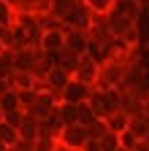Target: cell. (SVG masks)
<instances>
[{"mask_svg":"<svg viewBox=\"0 0 149 151\" xmlns=\"http://www.w3.org/2000/svg\"><path fill=\"white\" fill-rule=\"evenodd\" d=\"M125 73H127L125 60L111 57V60H106V62L98 68V81H95V86H92V89H100V92H106V89H119L122 81H125Z\"/></svg>","mask_w":149,"mask_h":151,"instance_id":"1","label":"cell"},{"mask_svg":"<svg viewBox=\"0 0 149 151\" xmlns=\"http://www.w3.org/2000/svg\"><path fill=\"white\" fill-rule=\"evenodd\" d=\"M89 108L95 111L98 119H106L108 113L119 111V89H92V97H89Z\"/></svg>","mask_w":149,"mask_h":151,"instance_id":"2","label":"cell"},{"mask_svg":"<svg viewBox=\"0 0 149 151\" xmlns=\"http://www.w3.org/2000/svg\"><path fill=\"white\" fill-rule=\"evenodd\" d=\"M89 97H92V86H87L76 78H71L68 86L60 92V103H68V105H84V103H89Z\"/></svg>","mask_w":149,"mask_h":151,"instance_id":"3","label":"cell"},{"mask_svg":"<svg viewBox=\"0 0 149 151\" xmlns=\"http://www.w3.org/2000/svg\"><path fill=\"white\" fill-rule=\"evenodd\" d=\"M57 143L60 146H68L73 151H81L84 143H87V129L81 124H68L60 129V135H57Z\"/></svg>","mask_w":149,"mask_h":151,"instance_id":"4","label":"cell"},{"mask_svg":"<svg viewBox=\"0 0 149 151\" xmlns=\"http://www.w3.org/2000/svg\"><path fill=\"white\" fill-rule=\"evenodd\" d=\"M41 49H35V46H25L19 51H14V70H25V73H33L35 65H38L41 60Z\"/></svg>","mask_w":149,"mask_h":151,"instance_id":"5","label":"cell"},{"mask_svg":"<svg viewBox=\"0 0 149 151\" xmlns=\"http://www.w3.org/2000/svg\"><path fill=\"white\" fill-rule=\"evenodd\" d=\"M63 24L65 27H71V30H89V24H92V11L84 6V3H79L76 8H73L65 19H63Z\"/></svg>","mask_w":149,"mask_h":151,"instance_id":"6","label":"cell"},{"mask_svg":"<svg viewBox=\"0 0 149 151\" xmlns=\"http://www.w3.org/2000/svg\"><path fill=\"white\" fill-rule=\"evenodd\" d=\"M98 68L100 65L84 54L81 60H79V65H76V70H73V78L81 81V84H87V86H95V81H98Z\"/></svg>","mask_w":149,"mask_h":151,"instance_id":"7","label":"cell"},{"mask_svg":"<svg viewBox=\"0 0 149 151\" xmlns=\"http://www.w3.org/2000/svg\"><path fill=\"white\" fill-rule=\"evenodd\" d=\"M38 49H41L44 54H49V57L60 54V51L65 49V30H49V32H44Z\"/></svg>","mask_w":149,"mask_h":151,"instance_id":"8","label":"cell"},{"mask_svg":"<svg viewBox=\"0 0 149 151\" xmlns=\"http://www.w3.org/2000/svg\"><path fill=\"white\" fill-rule=\"evenodd\" d=\"M87 46H89V35L84 30H71V27H65V49L68 51L84 57L87 54Z\"/></svg>","mask_w":149,"mask_h":151,"instance_id":"9","label":"cell"},{"mask_svg":"<svg viewBox=\"0 0 149 151\" xmlns=\"http://www.w3.org/2000/svg\"><path fill=\"white\" fill-rule=\"evenodd\" d=\"M73 78L71 73H65L63 68H52L49 73H46V78H44V84H46V92H52V94H57L60 97V92L68 86V81Z\"/></svg>","mask_w":149,"mask_h":151,"instance_id":"10","label":"cell"},{"mask_svg":"<svg viewBox=\"0 0 149 151\" xmlns=\"http://www.w3.org/2000/svg\"><path fill=\"white\" fill-rule=\"evenodd\" d=\"M103 122H106V129H108V132L119 135V132H125V129H127V124H130V116H127L125 111H114V113H108V116H106Z\"/></svg>","mask_w":149,"mask_h":151,"instance_id":"11","label":"cell"},{"mask_svg":"<svg viewBox=\"0 0 149 151\" xmlns=\"http://www.w3.org/2000/svg\"><path fill=\"white\" fill-rule=\"evenodd\" d=\"M38 135H41V122H35L33 116H27V113H25V122H22V127H19V140L35 143V140H38Z\"/></svg>","mask_w":149,"mask_h":151,"instance_id":"12","label":"cell"},{"mask_svg":"<svg viewBox=\"0 0 149 151\" xmlns=\"http://www.w3.org/2000/svg\"><path fill=\"white\" fill-rule=\"evenodd\" d=\"M79 60H81V57H79V54H73V51H68V49H63L60 54H54V68H63L65 73H71V76H73V70H76V65H79Z\"/></svg>","mask_w":149,"mask_h":151,"instance_id":"13","label":"cell"},{"mask_svg":"<svg viewBox=\"0 0 149 151\" xmlns=\"http://www.w3.org/2000/svg\"><path fill=\"white\" fill-rule=\"evenodd\" d=\"M8 84H11V89H16V92H22V89H35L33 73H25V70H14L11 78H8Z\"/></svg>","mask_w":149,"mask_h":151,"instance_id":"14","label":"cell"},{"mask_svg":"<svg viewBox=\"0 0 149 151\" xmlns=\"http://www.w3.org/2000/svg\"><path fill=\"white\" fill-rule=\"evenodd\" d=\"M127 129L133 132V135H136L138 140H146V138H149V119L144 116V113H138V116H130Z\"/></svg>","mask_w":149,"mask_h":151,"instance_id":"15","label":"cell"},{"mask_svg":"<svg viewBox=\"0 0 149 151\" xmlns=\"http://www.w3.org/2000/svg\"><path fill=\"white\" fill-rule=\"evenodd\" d=\"M81 3V0H52V6H49V14L52 16H57L60 19V22H63V19L73 11V8H76Z\"/></svg>","mask_w":149,"mask_h":151,"instance_id":"16","label":"cell"},{"mask_svg":"<svg viewBox=\"0 0 149 151\" xmlns=\"http://www.w3.org/2000/svg\"><path fill=\"white\" fill-rule=\"evenodd\" d=\"M0 108H3V116H6V113H11V111H19V108H22L16 89H8V92L0 94Z\"/></svg>","mask_w":149,"mask_h":151,"instance_id":"17","label":"cell"},{"mask_svg":"<svg viewBox=\"0 0 149 151\" xmlns=\"http://www.w3.org/2000/svg\"><path fill=\"white\" fill-rule=\"evenodd\" d=\"M16 24V8L8 3V0H0V27H14Z\"/></svg>","mask_w":149,"mask_h":151,"instance_id":"18","label":"cell"},{"mask_svg":"<svg viewBox=\"0 0 149 151\" xmlns=\"http://www.w3.org/2000/svg\"><path fill=\"white\" fill-rule=\"evenodd\" d=\"M95 119H98V116H95V111L89 108V103H84V105H76V124H81V127H89Z\"/></svg>","mask_w":149,"mask_h":151,"instance_id":"19","label":"cell"},{"mask_svg":"<svg viewBox=\"0 0 149 151\" xmlns=\"http://www.w3.org/2000/svg\"><path fill=\"white\" fill-rule=\"evenodd\" d=\"M57 116H60L63 127H68V124H76V105L60 103V105H57Z\"/></svg>","mask_w":149,"mask_h":151,"instance_id":"20","label":"cell"},{"mask_svg":"<svg viewBox=\"0 0 149 151\" xmlns=\"http://www.w3.org/2000/svg\"><path fill=\"white\" fill-rule=\"evenodd\" d=\"M0 140H3L8 148L11 146H16V140H19V132H16L11 124H6V122H0Z\"/></svg>","mask_w":149,"mask_h":151,"instance_id":"21","label":"cell"},{"mask_svg":"<svg viewBox=\"0 0 149 151\" xmlns=\"http://www.w3.org/2000/svg\"><path fill=\"white\" fill-rule=\"evenodd\" d=\"M84 129H87V140H100V138L106 135V132H108L103 119H95V122H92L89 127H84Z\"/></svg>","mask_w":149,"mask_h":151,"instance_id":"22","label":"cell"},{"mask_svg":"<svg viewBox=\"0 0 149 151\" xmlns=\"http://www.w3.org/2000/svg\"><path fill=\"white\" fill-rule=\"evenodd\" d=\"M95 143H98V151H117V148H119V135L106 132V135H103L100 140H95Z\"/></svg>","mask_w":149,"mask_h":151,"instance_id":"23","label":"cell"},{"mask_svg":"<svg viewBox=\"0 0 149 151\" xmlns=\"http://www.w3.org/2000/svg\"><path fill=\"white\" fill-rule=\"evenodd\" d=\"M141 140L133 135V132H130V129H125V132H119V148H125V151H133L136 146H138Z\"/></svg>","mask_w":149,"mask_h":151,"instance_id":"24","label":"cell"},{"mask_svg":"<svg viewBox=\"0 0 149 151\" xmlns=\"http://www.w3.org/2000/svg\"><path fill=\"white\" fill-rule=\"evenodd\" d=\"M3 122H6V124H11L16 132H19V127H22V122H25V111L19 108V111H11V113H6V116H3Z\"/></svg>","mask_w":149,"mask_h":151,"instance_id":"25","label":"cell"},{"mask_svg":"<svg viewBox=\"0 0 149 151\" xmlns=\"http://www.w3.org/2000/svg\"><path fill=\"white\" fill-rule=\"evenodd\" d=\"M54 146H57V140H54V138H44V135H38V140L33 143V151H54Z\"/></svg>","mask_w":149,"mask_h":151,"instance_id":"26","label":"cell"},{"mask_svg":"<svg viewBox=\"0 0 149 151\" xmlns=\"http://www.w3.org/2000/svg\"><path fill=\"white\" fill-rule=\"evenodd\" d=\"M6 38H8V27H0V49H3V43H6Z\"/></svg>","mask_w":149,"mask_h":151,"instance_id":"27","label":"cell"},{"mask_svg":"<svg viewBox=\"0 0 149 151\" xmlns=\"http://www.w3.org/2000/svg\"><path fill=\"white\" fill-rule=\"evenodd\" d=\"M133 151H149V143H146V140H141V143H138Z\"/></svg>","mask_w":149,"mask_h":151,"instance_id":"28","label":"cell"},{"mask_svg":"<svg viewBox=\"0 0 149 151\" xmlns=\"http://www.w3.org/2000/svg\"><path fill=\"white\" fill-rule=\"evenodd\" d=\"M54 151H73V148H68V146H60V143H57V146H54Z\"/></svg>","mask_w":149,"mask_h":151,"instance_id":"29","label":"cell"},{"mask_svg":"<svg viewBox=\"0 0 149 151\" xmlns=\"http://www.w3.org/2000/svg\"><path fill=\"white\" fill-rule=\"evenodd\" d=\"M6 148H8V146H6V143H3V140H0V151H6Z\"/></svg>","mask_w":149,"mask_h":151,"instance_id":"30","label":"cell"},{"mask_svg":"<svg viewBox=\"0 0 149 151\" xmlns=\"http://www.w3.org/2000/svg\"><path fill=\"white\" fill-rule=\"evenodd\" d=\"M0 122H3V108H0Z\"/></svg>","mask_w":149,"mask_h":151,"instance_id":"31","label":"cell"},{"mask_svg":"<svg viewBox=\"0 0 149 151\" xmlns=\"http://www.w3.org/2000/svg\"><path fill=\"white\" fill-rule=\"evenodd\" d=\"M6 151H16V148H6Z\"/></svg>","mask_w":149,"mask_h":151,"instance_id":"32","label":"cell"},{"mask_svg":"<svg viewBox=\"0 0 149 151\" xmlns=\"http://www.w3.org/2000/svg\"><path fill=\"white\" fill-rule=\"evenodd\" d=\"M117 151H125V148H117Z\"/></svg>","mask_w":149,"mask_h":151,"instance_id":"33","label":"cell"},{"mask_svg":"<svg viewBox=\"0 0 149 151\" xmlns=\"http://www.w3.org/2000/svg\"><path fill=\"white\" fill-rule=\"evenodd\" d=\"M0 51H3V49H0Z\"/></svg>","mask_w":149,"mask_h":151,"instance_id":"34","label":"cell"}]
</instances>
